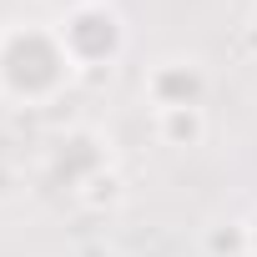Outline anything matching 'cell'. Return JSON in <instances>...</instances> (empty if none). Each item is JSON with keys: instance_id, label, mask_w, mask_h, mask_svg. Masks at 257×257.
<instances>
[{"instance_id": "obj_1", "label": "cell", "mask_w": 257, "mask_h": 257, "mask_svg": "<svg viewBox=\"0 0 257 257\" xmlns=\"http://www.w3.org/2000/svg\"><path fill=\"white\" fill-rule=\"evenodd\" d=\"M81 81L56 21H11L0 26V106L46 111Z\"/></svg>"}, {"instance_id": "obj_2", "label": "cell", "mask_w": 257, "mask_h": 257, "mask_svg": "<svg viewBox=\"0 0 257 257\" xmlns=\"http://www.w3.org/2000/svg\"><path fill=\"white\" fill-rule=\"evenodd\" d=\"M56 31H61V41H66V51H71L81 76L111 71L126 56V46H132V31H126V16H121L116 0H91V6L61 16Z\"/></svg>"}, {"instance_id": "obj_3", "label": "cell", "mask_w": 257, "mask_h": 257, "mask_svg": "<svg viewBox=\"0 0 257 257\" xmlns=\"http://www.w3.org/2000/svg\"><path fill=\"white\" fill-rule=\"evenodd\" d=\"M106 172H116L111 162V142L96 132V126H71V132H61L46 152V187L66 192V197H81L91 182H101Z\"/></svg>"}, {"instance_id": "obj_4", "label": "cell", "mask_w": 257, "mask_h": 257, "mask_svg": "<svg viewBox=\"0 0 257 257\" xmlns=\"http://www.w3.org/2000/svg\"><path fill=\"white\" fill-rule=\"evenodd\" d=\"M212 76L197 56H162L157 66H147L142 76V96L147 111H177V106H207Z\"/></svg>"}, {"instance_id": "obj_5", "label": "cell", "mask_w": 257, "mask_h": 257, "mask_svg": "<svg viewBox=\"0 0 257 257\" xmlns=\"http://www.w3.org/2000/svg\"><path fill=\"white\" fill-rule=\"evenodd\" d=\"M152 132L162 147L172 152H192L207 142L212 121H207V106H177V111H152Z\"/></svg>"}, {"instance_id": "obj_6", "label": "cell", "mask_w": 257, "mask_h": 257, "mask_svg": "<svg viewBox=\"0 0 257 257\" xmlns=\"http://www.w3.org/2000/svg\"><path fill=\"white\" fill-rule=\"evenodd\" d=\"M11 197H21V172L11 162H0V202H11Z\"/></svg>"}, {"instance_id": "obj_7", "label": "cell", "mask_w": 257, "mask_h": 257, "mask_svg": "<svg viewBox=\"0 0 257 257\" xmlns=\"http://www.w3.org/2000/svg\"><path fill=\"white\" fill-rule=\"evenodd\" d=\"M242 56H247V61L257 66V11H252V16L242 21Z\"/></svg>"}, {"instance_id": "obj_8", "label": "cell", "mask_w": 257, "mask_h": 257, "mask_svg": "<svg viewBox=\"0 0 257 257\" xmlns=\"http://www.w3.org/2000/svg\"><path fill=\"white\" fill-rule=\"evenodd\" d=\"M41 6H51L56 16H71V11H81V6H91V0H41Z\"/></svg>"}, {"instance_id": "obj_9", "label": "cell", "mask_w": 257, "mask_h": 257, "mask_svg": "<svg viewBox=\"0 0 257 257\" xmlns=\"http://www.w3.org/2000/svg\"><path fill=\"white\" fill-rule=\"evenodd\" d=\"M242 232H247V257H257V212L242 222Z\"/></svg>"}]
</instances>
